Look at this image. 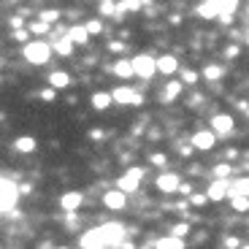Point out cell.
<instances>
[{
  "label": "cell",
  "instance_id": "obj_3",
  "mask_svg": "<svg viewBox=\"0 0 249 249\" xmlns=\"http://www.w3.org/2000/svg\"><path fill=\"white\" fill-rule=\"evenodd\" d=\"M238 8V0H203L198 6V14L203 19H214L222 14H233Z\"/></svg>",
  "mask_w": 249,
  "mask_h": 249
},
{
  "label": "cell",
  "instance_id": "obj_17",
  "mask_svg": "<svg viewBox=\"0 0 249 249\" xmlns=\"http://www.w3.org/2000/svg\"><path fill=\"white\" fill-rule=\"evenodd\" d=\"M68 36H71V41H73L76 46H84V44H89V30H87V25L81 27V25H73V27H68Z\"/></svg>",
  "mask_w": 249,
  "mask_h": 249
},
{
  "label": "cell",
  "instance_id": "obj_12",
  "mask_svg": "<svg viewBox=\"0 0 249 249\" xmlns=\"http://www.w3.org/2000/svg\"><path fill=\"white\" fill-rule=\"evenodd\" d=\"M233 127H236V122H233L231 114H214L212 117V130L217 133V136H231Z\"/></svg>",
  "mask_w": 249,
  "mask_h": 249
},
{
  "label": "cell",
  "instance_id": "obj_27",
  "mask_svg": "<svg viewBox=\"0 0 249 249\" xmlns=\"http://www.w3.org/2000/svg\"><path fill=\"white\" fill-rule=\"evenodd\" d=\"M117 3H114V0H100V14H103V17H114V14H117Z\"/></svg>",
  "mask_w": 249,
  "mask_h": 249
},
{
  "label": "cell",
  "instance_id": "obj_7",
  "mask_svg": "<svg viewBox=\"0 0 249 249\" xmlns=\"http://www.w3.org/2000/svg\"><path fill=\"white\" fill-rule=\"evenodd\" d=\"M111 95H114V103H119V106H141V100H143L141 95L133 92L127 84H119Z\"/></svg>",
  "mask_w": 249,
  "mask_h": 249
},
{
  "label": "cell",
  "instance_id": "obj_11",
  "mask_svg": "<svg viewBox=\"0 0 249 249\" xmlns=\"http://www.w3.org/2000/svg\"><path fill=\"white\" fill-rule=\"evenodd\" d=\"M179 187H181V179L176 174H171V171H162V174L157 176V190H160V193H165V195L179 193Z\"/></svg>",
  "mask_w": 249,
  "mask_h": 249
},
{
  "label": "cell",
  "instance_id": "obj_9",
  "mask_svg": "<svg viewBox=\"0 0 249 249\" xmlns=\"http://www.w3.org/2000/svg\"><path fill=\"white\" fill-rule=\"evenodd\" d=\"M103 206L106 209H111V212H122L124 206H127V193L124 190H108V193H103Z\"/></svg>",
  "mask_w": 249,
  "mask_h": 249
},
{
  "label": "cell",
  "instance_id": "obj_26",
  "mask_svg": "<svg viewBox=\"0 0 249 249\" xmlns=\"http://www.w3.org/2000/svg\"><path fill=\"white\" fill-rule=\"evenodd\" d=\"M49 22H44V19H41V17H38L36 19V22H30V33H33V36H44V33H49Z\"/></svg>",
  "mask_w": 249,
  "mask_h": 249
},
{
  "label": "cell",
  "instance_id": "obj_30",
  "mask_svg": "<svg viewBox=\"0 0 249 249\" xmlns=\"http://www.w3.org/2000/svg\"><path fill=\"white\" fill-rule=\"evenodd\" d=\"M87 30H89V36H98V33H103V22H100V19H89Z\"/></svg>",
  "mask_w": 249,
  "mask_h": 249
},
{
  "label": "cell",
  "instance_id": "obj_32",
  "mask_svg": "<svg viewBox=\"0 0 249 249\" xmlns=\"http://www.w3.org/2000/svg\"><path fill=\"white\" fill-rule=\"evenodd\" d=\"M119 3H124V8H127V11H138V8L143 6V0H119Z\"/></svg>",
  "mask_w": 249,
  "mask_h": 249
},
{
  "label": "cell",
  "instance_id": "obj_28",
  "mask_svg": "<svg viewBox=\"0 0 249 249\" xmlns=\"http://www.w3.org/2000/svg\"><path fill=\"white\" fill-rule=\"evenodd\" d=\"M214 176H219V179H228V176H231V165H228V162H219V165H214Z\"/></svg>",
  "mask_w": 249,
  "mask_h": 249
},
{
  "label": "cell",
  "instance_id": "obj_24",
  "mask_svg": "<svg viewBox=\"0 0 249 249\" xmlns=\"http://www.w3.org/2000/svg\"><path fill=\"white\" fill-rule=\"evenodd\" d=\"M222 73H225V68H222V65H217V62H209V65L203 68V76L209 81H219V79H222Z\"/></svg>",
  "mask_w": 249,
  "mask_h": 249
},
{
  "label": "cell",
  "instance_id": "obj_20",
  "mask_svg": "<svg viewBox=\"0 0 249 249\" xmlns=\"http://www.w3.org/2000/svg\"><path fill=\"white\" fill-rule=\"evenodd\" d=\"M155 247L157 249H184V238L171 233V236H165V238H157Z\"/></svg>",
  "mask_w": 249,
  "mask_h": 249
},
{
  "label": "cell",
  "instance_id": "obj_31",
  "mask_svg": "<svg viewBox=\"0 0 249 249\" xmlns=\"http://www.w3.org/2000/svg\"><path fill=\"white\" fill-rule=\"evenodd\" d=\"M181 81H184V84H195V81H198V73L190 71V68H181Z\"/></svg>",
  "mask_w": 249,
  "mask_h": 249
},
{
  "label": "cell",
  "instance_id": "obj_4",
  "mask_svg": "<svg viewBox=\"0 0 249 249\" xmlns=\"http://www.w3.org/2000/svg\"><path fill=\"white\" fill-rule=\"evenodd\" d=\"M19 195H22V190H19V187L14 184L11 179H3V181H0V212H3V214L14 212V209H17Z\"/></svg>",
  "mask_w": 249,
  "mask_h": 249
},
{
  "label": "cell",
  "instance_id": "obj_38",
  "mask_svg": "<svg viewBox=\"0 0 249 249\" xmlns=\"http://www.w3.org/2000/svg\"><path fill=\"white\" fill-rule=\"evenodd\" d=\"M108 49H111V52H124V44H122V41H111Z\"/></svg>",
  "mask_w": 249,
  "mask_h": 249
},
{
  "label": "cell",
  "instance_id": "obj_10",
  "mask_svg": "<svg viewBox=\"0 0 249 249\" xmlns=\"http://www.w3.org/2000/svg\"><path fill=\"white\" fill-rule=\"evenodd\" d=\"M214 141H217V133L214 130H198V133H193V138H190L193 149H198V152H209L214 146Z\"/></svg>",
  "mask_w": 249,
  "mask_h": 249
},
{
  "label": "cell",
  "instance_id": "obj_5",
  "mask_svg": "<svg viewBox=\"0 0 249 249\" xmlns=\"http://www.w3.org/2000/svg\"><path fill=\"white\" fill-rule=\"evenodd\" d=\"M133 68L138 79H152L157 73V60L152 54H136L133 57Z\"/></svg>",
  "mask_w": 249,
  "mask_h": 249
},
{
  "label": "cell",
  "instance_id": "obj_19",
  "mask_svg": "<svg viewBox=\"0 0 249 249\" xmlns=\"http://www.w3.org/2000/svg\"><path fill=\"white\" fill-rule=\"evenodd\" d=\"M73 46H76V44L71 41L68 33H65V36H60V38L54 41V52H57L60 57H71V54H73Z\"/></svg>",
  "mask_w": 249,
  "mask_h": 249
},
{
  "label": "cell",
  "instance_id": "obj_16",
  "mask_svg": "<svg viewBox=\"0 0 249 249\" xmlns=\"http://www.w3.org/2000/svg\"><path fill=\"white\" fill-rule=\"evenodd\" d=\"M181 84H184V81H168V84L162 87V92H160L162 103H171V100L179 98V95H181Z\"/></svg>",
  "mask_w": 249,
  "mask_h": 249
},
{
  "label": "cell",
  "instance_id": "obj_33",
  "mask_svg": "<svg viewBox=\"0 0 249 249\" xmlns=\"http://www.w3.org/2000/svg\"><path fill=\"white\" fill-rule=\"evenodd\" d=\"M171 233H174V236H187V233H190V222H179Z\"/></svg>",
  "mask_w": 249,
  "mask_h": 249
},
{
  "label": "cell",
  "instance_id": "obj_15",
  "mask_svg": "<svg viewBox=\"0 0 249 249\" xmlns=\"http://www.w3.org/2000/svg\"><path fill=\"white\" fill-rule=\"evenodd\" d=\"M114 76H119V79H124V81H127V79H130V76H136V68H133V60H124V57H122V60H117V62H114Z\"/></svg>",
  "mask_w": 249,
  "mask_h": 249
},
{
  "label": "cell",
  "instance_id": "obj_14",
  "mask_svg": "<svg viewBox=\"0 0 249 249\" xmlns=\"http://www.w3.org/2000/svg\"><path fill=\"white\" fill-rule=\"evenodd\" d=\"M157 71H160V73H165V76L176 73V71H179V60H176L174 54H162V57H157Z\"/></svg>",
  "mask_w": 249,
  "mask_h": 249
},
{
  "label": "cell",
  "instance_id": "obj_25",
  "mask_svg": "<svg viewBox=\"0 0 249 249\" xmlns=\"http://www.w3.org/2000/svg\"><path fill=\"white\" fill-rule=\"evenodd\" d=\"M231 193H241V195H249V176H241V179L231 181Z\"/></svg>",
  "mask_w": 249,
  "mask_h": 249
},
{
  "label": "cell",
  "instance_id": "obj_39",
  "mask_svg": "<svg viewBox=\"0 0 249 249\" xmlns=\"http://www.w3.org/2000/svg\"><path fill=\"white\" fill-rule=\"evenodd\" d=\"M41 98H44V100H54V87H52V89H44V92H41Z\"/></svg>",
  "mask_w": 249,
  "mask_h": 249
},
{
  "label": "cell",
  "instance_id": "obj_23",
  "mask_svg": "<svg viewBox=\"0 0 249 249\" xmlns=\"http://www.w3.org/2000/svg\"><path fill=\"white\" fill-rule=\"evenodd\" d=\"M231 206L236 209V212H249V195L231 193Z\"/></svg>",
  "mask_w": 249,
  "mask_h": 249
},
{
  "label": "cell",
  "instance_id": "obj_22",
  "mask_svg": "<svg viewBox=\"0 0 249 249\" xmlns=\"http://www.w3.org/2000/svg\"><path fill=\"white\" fill-rule=\"evenodd\" d=\"M49 84L54 89H65V87H71V76L65 73V71H54V73L49 76Z\"/></svg>",
  "mask_w": 249,
  "mask_h": 249
},
{
  "label": "cell",
  "instance_id": "obj_42",
  "mask_svg": "<svg viewBox=\"0 0 249 249\" xmlns=\"http://www.w3.org/2000/svg\"><path fill=\"white\" fill-rule=\"evenodd\" d=\"M247 46H249V27H247Z\"/></svg>",
  "mask_w": 249,
  "mask_h": 249
},
{
  "label": "cell",
  "instance_id": "obj_2",
  "mask_svg": "<svg viewBox=\"0 0 249 249\" xmlns=\"http://www.w3.org/2000/svg\"><path fill=\"white\" fill-rule=\"evenodd\" d=\"M52 52H54V46L46 44V41H27L22 54H25V60L30 62V65H46Z\"/></svg>",
  "mask_w": 249,
  "mask_h": 249
},
{
  "label": "cell",
  "instance_id": "obj_40",
  "mask_svg": "<svg viewBox=\"0 0 249 249\" xmlns=\"http://www.w3.org/2000/svg\"><path fill=\"white\" fill-rule=\"evenodd\" d=\"M236 54H238L236 46H228V49H225V57H236Z\"/></svg>",
  "mask_w": 249,
  "mask_h": 249
},
{
  "label": "cell",
  "instance_id": "obj_35",
  "mask_svg": "<svg viewBox=\"0 0 249 249\" xmlns=\"http://www.w3.org/2000/svg\"><path fill=\"white\" fill-rule=\"evenodd\" d=\"M165 162H168V157H165V155H152V165H157V168H162Z\"/></svg>",
  "mask_w": 249,
  "mask_h": 249
},
{
  "label": "cell",
  "instance_id": "obj_36",
  "mask_svg": "<svg viewBox=\"0 0 249 249\" xmlns=\"http://www.w3.org/2000/svg\"><path fill=\"white\" fill-rule=\"evenodd\" d=\"M14 38H17V41H25V44H27V38H30V27H27V30H14Z\"/></svg>",
  "mask_w": 249,
  "mask_h": 249
},
{
  "label": "cell",
  "instance_id": "obj_13",
  "mask_svg": "<svg viewBox=\"0 0 249 249\" xmlns=\"http://www.w3.org/2000/svg\"><path fill=\"white\" fill-rule=\"evenodd\" d=\"M81 203H84V195H81V193H65L60 198V209H62V212H68V214L79 212Z\"/></svg>",
  "mask_w": 249,
  "mask_h": 249
},
{
  "label": "cell",
  "instance_id": "obj_29",
  "mask_svg": "<svg viewBox=\"0 0 249 249\" xmlns=\"http://www.w3.org/2000/svg\"><path fill=\"white\" fill-rule=\"evenodd\" d=\"M38 17L44 19V22H49V25H54L57 19H60V11H57V8H49V11H41Z\"/></svg>",
  "mask_w": 249,
  "mask_h": 249
},
{
  "label": "cell",
  "instance_id": "obj_34",
  "mask_svg": "<svg viewBox=\"0 0 249 249\" xmlns=\"http://www.w3.org/2000/svg\"><path fill=\"white\" fill-rule=\"evenodd\" d=\"M206 200H209V195H198V193L190 195V203H195V206H203Z\"/></svg>",
  "mask_w": 249,
  "mask_h": 249
},
{
  "label": "cell",
  "instance_id": "obj_1",
  "mask_svg": "<svg viewBox=\"0 0 249 249\" xmlns=\"http://www.w3.org/2000/svg\"><path fill=\"white\" fill-rule=\"evenodd\" d=\"M124 225L119 222H103L98 228H89V231L81 233L79 247L84 249H100V247H124Z\"/></svg>",
  "mask_w": 249,
  "mask_h": 249
},
{
  "label": "cell",
  "instance_id": "obj_21",
  "mask_svg": "<svg viewBox=\"0 0 249 249\" xmlns=\"http://www.w3.org/2000/svg\"><path fill=\"white\" fill-rule=\"evenodd\" d=\"M111 103H114V95L111 92H95L92 95V108H95V111H106Z\"/></svg>",
  "mask_w": 249,
  "mask_h": 249
},
{
  "label": "cell",
  "instance_id": "obj_41",
  "mask_svg": "<svg viewBox=\"0 0 249 249\" xmlns=\"http://www.w3.org/2000/svg\"><path fill=\"white\" fill-rule=\"evenodd\" d=\"M11 25H14V30H19V27H22V19L14 17V19H11Z\"/></svg>",
  "mask_w": 249,
  "mask_h": 249
},
{
  "label": "cell",
  "instance_id": "obj_8",
  "mask_svg": "<svg viewBox=\"0 0 249 249\" xmlns=\"http://www.w3.org/2000/svg\"><path fill=\"white\" fill-rule=\"evenodd\" d=\"M206 195H209V200H225V198H231V179H219V176H214V181L209 184Z\"/></svg>",
  "mask_w": 249,
  "mask_h": 249
},
{
  "label": "cell",
  "instance_id": "obj_37",
  "mask_svg": "<svg viewBox=\"0 0 249 249\" xmlns=\"http://www.w3.org/2000/svg\"><path fill=\"white\" fill-rule=\"evenodd\" d=\"M179 193H181V195H187V198H190V195H193L195 190H193V184H181V187H179Z\"/></svg>",
  "mask_w": 249,
  "mask_h": 249
},
{
  "label": "cell",
  "instance_id": "obj_18",
  "mask_svg": "<svg viewBox=\"0 0 249 249\" xmlns=\"http://www.w3.org/2000/svg\"><path fill=\"white\" fill-rule=\"evenodd\" d=\"M14 149L22 152V155H30V152L38 149V141H36L33 136H19L17 141H14Z\"/></svg>",
  "mask_w": 249,
  "mask_h": 249
},
{
  "label": "cell",
  "instance_id": "obj_6",
  "mask_svg": "<svg viewBox=\"0 0 249 249\" xmlns=\"http://www.w3.org/2000/svg\"><path fill=\"white\" fill-rule=\"evenodd\" d=\"M141 179H143V168H127V171H124V174L117 179V187L130 195V193H136V190H138Z\"/></svg>",
  "mask_w": 249,
  "mask_h": 249
}]
</instances>
